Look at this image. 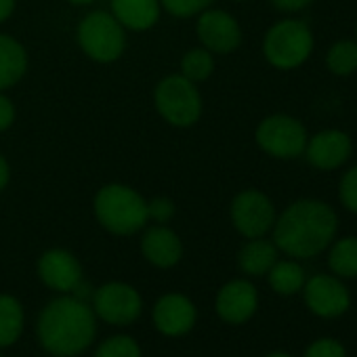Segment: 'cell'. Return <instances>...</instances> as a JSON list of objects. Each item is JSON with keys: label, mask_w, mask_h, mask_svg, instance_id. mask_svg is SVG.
<instances>
[{"label": "cell", "mask_w": 357, "mask_h": 357, "mask_svg": "<svg viewBox=\"0 0 357 357\" xmlns=\"http://www.w3.org/2000/svg\"><path fill=\"white\" fill-rule=\"evenodd\" d=\"M336 215L321 200H298L273 223V244L290 259H311L324 252L336 236Z\"/></svg>", "instance_id": "6da1fadb"}, {"label": "cell", "mask_w": 357, "mask_h": 357, "mask_svg": "<svg viewBox=\"0 0 357 357\" xmlns=\"http://www.w3.org/2000/svg\"><path fill=\"white\" fill-rule=\"evenodd\" d=\"M97 334L93 307L72 294L53 298L38 317V340L55 357H76L84 353Z\"/></svg>", "instance_id": "7a4b0ae2"}, {"label": "cell", "mask_w": 357, "mask_h": 357, "mask_svg": "<svg viewBox=\"0 0 357 357\" xmlns=\"http://www.w3.org/2000/svg\"><path fill=\"white\" fill-rule=\"evenodd\" d=\"M97 223L112 236L128 238L143 231L149 223L147 200L126 183H107L93 198Z\"/></svg>", "instance_id": "3957f363"}, {"label": "cell", "mask_w": 357, "mask_h": 357, "mask_svg": "<svg viewBox=\"0 0 357 357\" xmlns=\"http://www.w3.org/2000/svg\"><path fill=\"white\" fill-rule=\"evenodd\" d=\"M153 105L160 118L174 128H190L198 124L204 112L198 84L181 74H168L155 84Z\"/></svg>", "instance_id": "277c9868"}, {"label": "cell", "mask_w": 357, "mask_h": 357, "mask_svg": "<svg viewBox=\"0 0 357 357\" xmlns=\"http://www.w3.org/2000/svg\"><path fill=\"white\" fill-rule=\"evenodd\" d=\"M80 51L95 63H114L126 51V30L109 11L86 13L76 28Z\"/></svg>", "instance_id": "5b68a950"}, {"label": "cell", "mask_w": 357, "mask_h": 357, "mask_svg": "<svg viewBox=\"0 0 357 357\" xmlns=\"http://www.w3.org/2000/svg\"><path fill=\"white\" fill-rule=\"evenodd\" d=\"M313 51V34L305 22L282 20L273 24L263 38V55L278 70L303 66Z\"/></svg>", "instance_id": "8992f818"}, {"label": "cell", "mask_w": 357, "mask_h": 357, "mask_svg": "<svg viewBox=\"0 0 357 357\" xmlns=\"http://www.w3.org/2000/svg\"><path fill=\"white\" fill-rule=\"evenodd\" d=\"M257 145L271 158L292 160L303 155L307 145V130L301 120L288 114H273L261 120L255 132Z\"/></svg>", "instance_id": "52a82bcc"}, {"label": "cell", "mask_w": 357, "mask_h": 357, "mask_svg": "<svg viewBox=\"0 0 357 357\" xmlns=\"http://www.w3.org/2000/svg\"><path fill=\"white\" fill-rule=\"evenodd\" d=\"M91 303L95 315L112 326H128L137 321L143 311L139 290L126 282H107L95 288Z\"/></svg>", "instance_id": "ba28073f"}, {"label": "cell", "mask_w": 357, "mask_h": 357, "mask_svg": "<svg viewBox=\"0 0 357 357\" xmlns=\"http://www.w3.org/2000/svg\"><path fill=\"white\" fill-rule=\"evenodd\" d=\"M275 206L259 190H244L240 192L229 206V219L238 234L246 240L265 238L275 223Z\"/></svg>", "instance_id": "9c48e42d"}, {"label": "cell", "mask_w": 357, "mask_h": 357, "mask_svg": "<svg viewBox=\"0 0 357 357\" xmlns=\"http://www.w3.org/2000/svg\"><path fill=\"white\" fill-rule=\"evenodd\" d=\"M196 36L200 47L213 55H229L242 45V28L238 20L223 9H206L196 20Z\"/></svg>", "instance_id": "30bf717a"}, {"label": "cell", "mask_w": 357, "mask_h": 357, "mask_svg": "<svg viewBox=\"0 0 357 357\" xmlns=\"http://www.w3.org/2000/svg\"><path fill=\"white\" fill-rule=\"evenodd\" d=\"M303 294L309 311L315 313L317 317L332 319L347 313V309L351 307V294L336 275L319 273L305 280Z\"/></svg>", "instance_id": "8fae6325"}, {"label": "cell", "mask_w": 357, "mask_h": 357, "mask_svg": "<svg viewBox=\"0 0 357 357\" xmlns=\"http://www.w3.org/2000/svg\"><path fill=\"white\" fill-rule=\"evenodd\" d=\"M151 319L160 334L176 338L194 330L198 311L190 296L181 292H168L155 301Z\"/></svg>", "instance_id": "7c38bea8"}, {"label": "cell", "mask_w": 357, "mask_h": 357, "mask_svg": "<svg viewBox=\"0 0 357 357\" xmlns=\"http://www.w3.org/2000/svg\"><path fill=\"white\" fill-rule=\"evenodd\" d=\"M36 269L43 284L59 294H70L78 286V282L84 280L80 261L76 259L74 252L66 248L45 250L43 257L38 259Z\"/></svg>", "instance_id": "4fadbf2b"}, {"label": "cell", "mask_w": 357, "mask_h": 357, "mask_svg": "<svg viewBox=\"0 0 357 357\" xmlns=\"http://www.w3.org/2000/svg\"><path fill=\"white\" fill-rule=\"evenodd\" d=\"M259 307V292L248 280H231L217 292L215 309L221 319L227 324H244L248 321Z\"/></svg>", "instance_id": "5bb4252c"}, {"label": "cell", "mask_w": 357, "mask_h": 357, "mask_svg": "<svg viewBox=\"0 0 357 357\" xmlns=\"http://www.w3.org/2000/svg\"><path fill=\"white\" fill-rule=\"evenodd\" d=\"M141 255L149 265L158 269H170L183 259V242L178 238V234L168 225L153 223L151 227L143 229Z\"/></svg>", "instance_id": "9a60e30c"}, {"label": "cell", "mask_w": 357, "mask_h": 357, "mask_svg": "<svg viewBox=\"0 0 357 357\" xmlns=\"http://www.w3.org/2000/svg\"><path fill=\"white\" fill-rule=\"evenodd\" d=\"M351 149H353V145H351V137L347 132L328 128V130H321V132L313 135L311 139H307L303 153L307 155L311 166H315L319 170H334L349 160Z\"/></svg>", "instance_id": "2e32d148"}, {"label": "cell", "mask_w": 357, "mask_h": 357, "mask_svg": "<svg viewBox=\"0 0 357 357\" xmlns=\"http://www.w3.org/2000/svg\"><path fill=\"white\" fill-rule=\"evenodd\" d=\"M109 13L124 30L147 32L162 15L160 0H109Z\"/></svg>", "instance_id": "e0dca14e"}, {"label": "cell", "mask_w": 357, "mask_h": 357, "mask_svg": "<svg viewBox=\"0 0 357 357\" xmlns=\"http://www.w3.org/2000/svg\"><path fill=\"white\" fill-rule=\"evenodd\" d=\"M30 57L26 47L11 34H0V91H9L28 74Z\"/></svg>", "instance_id": "ac0fdd59"}, {"label": "cell", "mask_w": 357, "mask_h": 357, "mask_svg": "<svg viewBox=\"0 0 357 357\" xmlns=\"http://www.w3.org/2000/svg\"><path fill=\"white\" fill-rule=\"evenodd\" d=\"M278 246L273 244V240H265V238H252L248 240L240 252H238V265L246 275H267V271L275 265L278 261Z\"/></svg>", "instance_id": "d6986e66"}, {"label": "cell", "mask_w": 357, "mask_h": 357, "mask_svg": "<svg viewBox=\"0 0 357 357\" xmlns=\"http://www.w3.org/2000/svg\"><path fill=\"white\" fill-rule=\"evenodd\" d=\"M24 321V305L11 294H0V349L11 347L22 336Z\"/></svg>", "instance_id": "ffe728a7"}, {"label": "cell", "mask_w": 357, "mask_h": 357, "mask_svg": "<svg viewBox=\"0 0 357 357\" xmlns=\"http://www.w3.org/2000/svg\"><path fill=\"white\" fill-rule=\"evenodd\" d=\"M305 269L296 261H275V265L267 271V282L273 292L282 296H292L305 286Z\"/></svg>", "instance_id": "44dd1931"}, {"label": "cell", "mask_w": 357, "mask_h": 357, "mask_svg": "<svg viewBox=\"0 0 357 357\" xmlns=\"http://www.w3.org/2000/svg\"><path fill=\"white\" fill-rule=\"evenodd\" d=\"M215 55L211 51H206L204 47H196V49H190L181 61H178V74L185 76L188 80L200 84V82H206L213 72H215Z\"/></svg>", "instance_id": "7402d4cb"}, {"label": "cell", "mask_w": 357, "mask_h": 357, "mask_svg": "<svg viewBox=\"0 0 357 357\" xmlns=\"http://www.w3.org/2000/svg\"><path fill=\"white\" fill-rule=\"evenodd\" d=\"M328 265L336 278H357V238L338 240L330 248Z\"/></svg>", "instance_id": "603a6c76"}, {"label": "cell", "mask_w": 357, "mask_h": 357, "mask_svg": "<svg viewBox=\"0 0 357 357\" xmlns=\"http://www.w3.org/2000/svg\"><path fill=\"white\" fill-rule=\"evenodd\" d=\"M326 66L336 76L353 74L357 70V43H353V40L336 43L326 55Z\"/></svg>", "instance_id": "cb8c5ba5"}, {"label": "cell", "mask_w": 357, "mask_h": 357, "mask_svg": "<svg viewBox=\"0 0 357 357\" xmlns=\"http://www.w3.org/2000/svg\"><path fill=\"white\" fill-rule=\"evenodd\" d=\"M93 357H141V347L132 336L116 334L103 340Z\"/></svg>", "instance_id": "d4e9b609"}, {"label": "cell", "mask_w": 357, "mask_h": 357, "mask_svg": "<svg viewBox=\"0 0 357 357\" xmlns=\"http://www.w3.org/2000/svg\"><path fill=\"white\" fill-rule=\"evenodd\" d=\"M215 0H160L162 11L170 13L176 20H190L198 17L202 11L211 9Z\"/></svg>", "instance_id": "484cf974"}, {"label": "cell", "mask_w": 357, "mask_h": 357, "mask_svg": "<svg viewBox=\"0 0 357 357\" xmlns=\"http://www.w3.org/2000/svg\"><path fill=\"white\" fill-rule=\"evenodd\" d=\"M174 213H176V206L168 196H155L147 200V217L155 225H168L174 219Z\"/></svg>", "instance_id": "4316f807"}, {"label": "cell", "mask_w": 357, "mask_h": 357, "mask_svg": "<svg viewBox=\"0 0 357 357\" xmlns=\"http://www.w3.org/2000/svg\"><path fill=\"white\" fill-rule=\"evenodd\" d=\"M338 196H340L342 206L357 215V166L349 168L342 174L340 185H338Z\"/></svg>", "instance_id": "83f0119b"}, {"label": "cell", "mask_w": 357, "mask_h": 357, "mask_svg": "<svg viewBox=\"0 0 357 357\" xmlns=\"http://www.w3.org/2000/svg\"><path fill=\"white\" fill-rule=\"evenodd\" d=\"M303 357H347V351L336 338H319L305 349Z\"/></svg>", "instance_id": "f1b7e54d"}, {"label": "cell", "mask_w": 357, "mask_h": 357, "mask_svg": "<svg viewBox=\"0 0 357 357\" xmlns=\"http://www.w3.org/2000/svg\"><path fill=\"white\" fill-rule=\"evenodd\" d=\"M17 120V107L13 103V99L5 93L0 91V132L9 130Z\"/></svg>", "instance_id": "f546056e"}, {"label": "cell", "mask_w": 357, "mask_h": 357, "mask_svg": "<svg viewBox=\"0 0 357 357\" xmlns=\"http://www.w3.org/2000/svg\"><path fill=\"white\" fill-rule=\"evenodd\" d=\"M273 7L280 9V11H286V13H294V11H301L305 7H309L313 0H271Z\"/></svg>", "instance_id": "4dcf8cb0"}, {"label": "cell", "mask_w": 357, "mask_h": 357, "mask_svg": "<svg viewBox=\"0 0 357 357\" xmlns=\"http://www.w3.org/2000/svg\"><path fill=\"white\" fill-rule=\"evenodd\" d=\"M11 183V164L9 160L0 153V192H5Z\"/></svg>", "instance_id": "1f68e13d"}, {"label": "cell", "mask_w": 357, "mask_h": 357, "mask_svg": "<svg viewBox=\"0 0 357 357\" xmlns=\"http://www.w3.org/2000/svg\"><path fill=\"white\" fill-rule=\"evenodd\" d=\"M17 0H0V24H5L11 20V15L15 13Z\"/></svg>", "instance_id": "d6a6232c"}, {"label": "cell", "mask_w": 357, "mask_h": 357, "mask_svg": "<svg viewBox=\"0 0 357 357\" xmlns=\"http://www.w3.org/2000/svg\"><path fill=\"white\" fill-rule=\"evenodd\" d=\"M66 3H70V5H74V7H89V5L95 3V0H66Z\"/></svg>", "instance_id": "836d02e7"}, {"label": "cell", "mask_w": 357, "mask_h": 357, "mask_svg": "<svg viewBox=\"0 0 357 357\" xmlns=\"http://www.w3.org/2000/svg\"><path fill=\"white\" fill-rule=\"evenodd\" d=\"M267 357H292V355H288V353H271Z\"/></svg>", "instance_id": "e575fe53"}, {"label": "cell", "mask_w": 357, "mask_h": 357, "mask_svg": "<svg viewBox=\"0 0 357 357\" xmlns=\"http://www.w3.org/2000/svg\"><path fill=\"white\" fill-rule=\"evenodd\" d=\"M236 3H242V0H236Z\"/></svg>", "instance_id": "d590c367"}, {"label": "cell", "mask_w": 357, "mask_h": 357, "mask_svg": "<svg viewBox=\"0 0 357 357\" xmlns=\"http://www.w3.org/2000/svg\"><path fill=\"white\" fill-rule=\"evenodd\" d=\"M0 357H3V355H0Z\"/></svg>", "instance_id": "8d00e7d4"}, {"label": "cell", "mask_w": 357, "mask_h": 357, "mask_svg": "<svg viewBox=\"0 0 357 357\" xmlns=\"http://www.w3.org/2000/svg\"><path fill=\"white\" fill-rule=\"evenodd\" d=\"M355 32H357V30H355Z\"/></svg>", "instance_id": "74e56055"}]
</instances>
